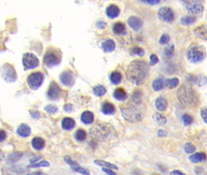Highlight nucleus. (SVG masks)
<instances>
[{"label":"nucleus","instance_id":"34","mask_svg":"<svg viewBox=\"0 0 207 175\" xmlns=\"http://www.w3.org/2000/svg\"><path fill=\"white\" fill-rule=\"evenodd\" d=\"M153 119L155 120V122H157V124H160V125L165 124L166 121H167V119H166L163 115H161V114H158V113H155L153 115Z\"/></svg>","mask_w":207,"mask_h":175},{"label":"nucleus","instance_id":"11","mask_svg":"<svg viewBox=\"0 0 207 175\" xmlns=\"http://www.w3.org/2000/svg\"><path fill=\"white\" fill-rule=\"evenodd\" d=\"M60 94H61L60 87L58 86L55 82H52L50 87H49V89H48V96H49V99L57 100L58 97L60 96Z\"/></svg>","mask_w":207,"mask_h":175},{"label":"nucleus","instance_id":"20","mask_svg":"<svg viewBox=\"0 0 207 175\" xmlns=\"http://www.w3.org/2000/svg\"><path fill=\"white\" fill-rule=\"evenodd\" d=\"M189 161L193 163H200L206 161V155L204 152H197L195 155L189 156Z\"/></svg>","mask_w":207,"mask_h":175},{"label":"nucleus","instance_id":"14","mask_svg":"<svg viewBox=\"0 0 207 175\" xmlns=\"http://www.w3.org/2000/svg\"><path fill=\"white\" fill-rule=\"evenodd\" d=\"M194 32L197 37L201 38V40H204V41L207 40V25L206 24H202V25H200L199 27H197Z\"/></svg>","mask_w":207,"mask_h":175},{"label":"nucleus","instance_id":"54","mask_svg":"<svg viewBox=\"0 0 207 175\" xmlns=\"http://www.w3.org/2000/svg\"><path fill=\"white\" fill-rule=\"evenodd\" d=\"M164 1H167V0H164Z\"/></svg>","mask_w":207,"mask_h":175},{"label":"nucleus","instance_id":"26","mask_svg":"<svg viewBox=\"0 0 207 175\" xmlns=\"http://www.w3.org/2000/svg\"><path fill=\"white\" fill-rule=\"evenodd\" d=\"M113 31H114V33H116V34H123L124 32H125V27H124L123 23L117 22L114 24Z\"/></svg>","mask_w":207,"mask_h":175},{"label":"nucleus","instance_id":"52","mask_svg":"<svg viewBox=\"0 0 207 175\" xmlns=\"http://www.w3.org/2000/svg\"><path fill=\"white\" fill-rule=\"evenodd\" d=\"M158 136H167V133L165 131H158Z\"/></svg>","mask_w":207,"mask_h":175},{"label":"nucleus","instance_id":"48","mask_svg":"<svg viewBox=\"0 0 207 175\" xmlns=\"http://www.w3.org/2000/svg\"><path fill=\"white\" fill-rule=\"evenodd\" d=\"M161 0H146L147 3H149V4L153 5V4H157V3H160Z\"/></svg>","mask_w":207,"mask_h":175},{"label":"nucleus","instance_id":"51","mask_svg":"<svg viewBox=\"0 0 207 175\" xmlns=\"http://www.w3.org/2000/svg\"><path fill=\"white\" fill-rule=\"evenodd\" d=\"M171 174H178V175H183V173L181 172V171H178V170H175V171H172V173Z\"/></svg>","mask_w":207,"mask_h":175},{"label":"nucleus","instance_id":"4","mask_svg":"<svg viewBox=\"0 0 207 175\" xmlns=\"http://www.w3.org/2000/svg\"><path fill=\"white\" fill-rule=\"evenodd\" d=\"M122 116L124 119L130 122H138L142 119V110H141V104L132 101L126 106L122 107Z\"/></svg>","mask_w":207,"mask_h":175},{"label":"nucleus","instance_id":"39","mask_svg":"<svg viewBox=\"0 0 207 175\" xmlns=\"http://www.w3.org/2000/svg\"><path fill=\"white\" fill-rule=\"evenodd\" d=\"M133 53L136 54V55H138V56H142V55L144 54V50H143L142 48L136 47V48L133 49Z\"/></svg>","mask_w":207,"mask_h":175},{"label":"nucleus","instance_id":"36","mask_svg":"<svg viewBox=\"0 0 207 175\" xmlns=\"http://www.w3.org/2000/svg\"><path fill=\"white\" fill-rule=\"evenodd\" d=\"M72 170L76 171V172H79L81 174H89V171L87 169H84L82 167H79V165H76V166H72Z\"/></svg>","mask_w":207,"mask_h":175},{"label":"nucleus","instance_id":"46","mask_svg":"<svg viewBox=\"0 0 207 175\" xmlns=\"http://www.w3.org/2000/svg\"><path fill=\"white\" fill-rule=\"evenodd\" d=\"M96 25H98V28H101V29H103V28L106 27V22H103V21H98V23H96Z\"/></svg>","mask_w":207,"mask_h":175},{"label":"nucleus","instance_id":"22","mask_svg":"<svg viewBox=\"0 0 207 175\" xmlns=\"http://www.w3.org/2000/svg\"><path fill=\"white\" fill-rule=\"evenodd\" d=\"M155 107H157V110L160 111H165L166 108H167V101H166L164 97H157V101H155Z\"/></svg>","mask_w":207,"mask_h":175},{"label":"nucleus","instance_id":"28","mask_svg":"<svg viewBox=\"0 0 207 175\" xmlns=\"http://www.w3.org/2000/svg\"><path fill=\"white\" fill-rule=\"evenodd\" d=\"M94 163L96 164V165L103 166V167H105V168H110V169H114V170H117V169H118V168H117V166L113 165V164H110V163H108V162H104V161L96 160V161H94Z\"/></svg>","mask_w":207,"mask_h":175},{"label":"nucleus","instance_id":"53","mask_svg":"<svg viewBox=\"0 0 207 175\" xmlns=\"http://www.w3.org/2000/svg\"><path fill=\"white\" fill-rule=\"evenodd\" d=\"M140 1H142V2H146V0H140Z\"/></svg>","mask_w":207,"mask_h":175},{"label":"nucleus","instance_id":"29","mask_svg":"<svg viewBox=\"0 0 207 175\" xmlns=\"http://www.w3.org/2000/svg\"><path fill=\"white\" fill-rule=\"evenodd\" d=\"M152 87H153V89L155 90V91H158V90H162L163 89V87H164V81H163V79H157V80H154L153 81V83H152Z\"/></svg>","mask_w":207,"mask_h":175},{"label":"nucleus","instance_id":"13","mask_svg":"<svg viewBox=\"0 0 207 175\" xmlns=\"http://www.w3.org/2000/svg\"><path fill=\"white\" fill-rule=\"evenodd\" d=\"M60 81L66 86H72L75 83L74 74L71 71H65L60 75Z\"/></svg>","mask_w":207,"mask_h":175},{"label":"nucleus","instance_id":"6","mask_svg":"<svg viewBox=\"0 0 207 175\" xmlns=\"http://www.w3.org/2000/svg\"><path fill=\"white\" fill-rule=\"evenodd\" d=\"M188 59L193 63H198V62L204 60L205 58V51L202 47H194L191 48L186 53Z\"/></svg>","mask_w":207,"mask_h":175},{"label":"nucleus","instance_id":"50","mask_svg":"<svg viewBox=\"0 0 207 175\" xmlns=\"http://www.w3.org/2000/svg\"><path fill=\"white\" fill-rule=\"evenodd\" d=\"M31 114L33 115L34 118H40V113H39V112H31Z\"/></svg>","mask_w":207,"mask_h":175},{"label":"nucleus","instance_id":"42","mask_svg":"<svg viewBox=\"0 0 207 175\" xmlns=\"http://www.w3.org/2000/svg\"><path fill=\"white\" fill-rule=\"evenodd\" d=\"M201 117H202V119L207 123V108H203V109L201 110Z\"/></svg>","mask_w":207,"mask_h":175},{"label":"nucleus","instance_id":"12","mask_svg":"<svg viewBox=\"0 0 207 175\" xmlns=\"http://www.w3.org/2000/svg\"><path fill=\"white\" fill-rule=\"evenodd\" d=\"M3 71H4V73H3V78H4L5 81H8V82L16 81L17 76H16V72H15V69H13V68H12V66H9V65H5L4 68H3Z\"/></svg>","mask_w":207,"mask_h":175},{"label":"nucleus","instance_id":"8","mask_svg":"<svg viewBox=\"0 0 207 175\" xmlns=\"http://www.w3.org/2000/svg\"><path fill=\"white\" fill-rule=\"evenodd\" d=\"M43 82H44V75L41 74L40 72L33 73V74H31L28 77V79H27V83H28V85L32 89L40 88Z\"/></svg>","mask_w":207,"mask_h":175},{"label":"nucleus","instance_id":"47","mask_svg":"<svg viewBox=\"0 0 207 175\" xmlns=\"http://www.w3.org/2000/svg\"><path fill=\"white\" fill-rule=\"evenodd\" d=\"M64 110L66 111V112H72V105H70V104H66L64 106Z\"/></svg>","mask_w":207,"mask_h":175},{"label":"nucleus","instance_id":"9","mask_svg":"<svg viewBox=\"0 0 207 175\" xmlns=\"http://www.w3.org/2000/svg\"><path fill=\"white\" fill-rule=\"evenodd\" d=\"M185 8L191 14H200L203 12L204 6L199 0H189L185 3Z\"/></svg>","mask_w":207,"mask_h":175},{"label":"nucleus","instance_id":"3","mask_svg":"<svg viewBox=\"0 0 207 175\" xmlns=\"http://www.w3.org/2000/svg\"><path fill=\"white\" fill-rule=\"evenodd\" d=\"M178 99L180 101V103L185 107L193 108L198 105L199 101V96L196 93V91L189 86L183 85L181 86V88L179 89L177 93Z\"/></svg>","mask_w":207,"mask_h":175},{"label":"nucleus","instance_id":"5","mask_svg":"<svg viewBox=\"0 0 207 175\" xmlns=\"http://www.w3.org/2000/svg\"><path fill=\"white\" fill-rule=\"evenodd\" d=\"M61 60V54L57 49H49L44 56V62L48 66L57 65Z\"/></svg>","mask_w":207,"mask_h":175},{"label":"nucleus","instance_id":"23","mask_svg":"<svg viewBox=\"0 0 207 175\" xmlns=\"http://www.w3.org/2000/svg\"><path fill=\"white\" fill-rule=\"evenodd\" d=\"M75 120L72 119V118H64L63 120H62V128L64 129H66V131H71V129H74L75 127Z\"/></svg>","mask_w":207,"mask_h":175},{"label":"nucleus","instance_id":"49","mask_svg":"<svg viewBox=\"0 0 207 175\" xmlns=\"http://www.w3.org/2000/svg\"><path fill=\"white\" fill-rule=\"evenodd\" d=\"M103 171L106 173H108L109 175H115V173H114L112 170H109V169H107V168H103Z\"/></svg>","mask_w":207,"mask_h":175},{"label":"nucleus","instance_id":"37","mask_svg":"<svg viewBox=\"0 0 207 175\" xmlns=\"http://www.w3.org/2000/svg\"><path fill=\"white\" fill-rule=\"evenodd\" d=\"M184 151L188 153H193L195 152V146L192 144V143H186L184 145Z\"/></svg>","mask_w":207,"mask_h":175},{"label":"nucleus","instance_id":"31","mask_svg":"<svg viewBox=\"0 0 207 175\" xmlns=\"http://www.w3.org/2000/svg\"><path fill=\"white\" fill-rule=\"evenodd\" d=\"M93 93L98 96H103L104 94H106V88L102 85L95 86L94 88H93Z\"/></svg>","mask_w":207,"mask_h":175},{"label":"nucleus","instance_id":"38","mask_svg":"<svg viewBox=\"0 0 207 175\" xmlns=\"http://www.w3.org/2000/svg\"><path fill=\"white\" fill-rule=\"evenodd\" d=\"M57 107L56 106H54V105H48V106L46 107V111L48 112V113H50V114H54V113H56L57 112Z\"/></svg>","mask_w":207,"mask_h":175},{"label":"nucleus","instance_id":"24","mask_svg":"<svg viewBox=\"0 0 207 175\" xmlns=\"http://www.w3.org/2000/svg\"><path fill=\"white\" fill-rule=\"evenodd\" d=\"M102 112L104 114H113L115 112L114 105H112L111 103H105L102 106Z\"/></svg>","mask_w":207,"mask_h":175},{"label":"nucleus","instance_id":"15","mask_svg":"<svg viewBox=\"0 0 207 175\" xmlns=\"http://www.w3.org/2000/svg\"><path fill=\"white\" fill-rule=\"evenodd\" d=\"M106 13H107V16H108L109 18L114 19V18H117V17H118L120 9L117 5L112 4V5H109L108 8H107Z\"/></svg>","mask_w":207,"mask_h":175},{"label":"nucleus","instance_id":"40","mask_svg":"<svg viewBox=\"0 0 207 175\" xmlns=\"http://www.w3.org/2000/svg\"><path fill=\"white\" fill-rule=\"evenodd\" d=\"M169 41H170V37H169L168 34H164V36H162V37H161L160 43L162 45H165V44H167Z\"/></svg>","mask_w":207,"mask_h":175},{"label":"nucleus","instance_id":"44","mask_svg":"<svg viewBox=\"0 0 207 175\" xmlns=\"http://www.w3.org/2000/svg\"><path fill=\"white\" fill-rule=\"evenodd\" d=\"M158 62V58H157V56L155 55V54H152L150 56V63L151 64H157Z\"/></svg>","mask_w":207,"mask_h":175},{"label":"nucleus","instance_id":"7","mask_svg":"<svg viewBox=\"0 0 207 175\" xmlns=\"http://www.w3.org/2000/svg\"><path fill=\"white\" fill-rule=\"evenodd\" d=\"M23 65L25 66L26 69H32L39 66V59L32 53H25L23 55Z\"/></svg>","mask_w":207,"mask_h":175},{"label":"nucleus","instance_id":"35","mask_svg":"<svg viewBox=\"0 0 207 175\" xmlns=\"http://www.w3.org/2000/svg\"><path fill=\"white\" fill-rule=\"evenodd\" d=\"M182 121H183V123H184L185 125H189V124L193 123L194 119H193V117L191 116V115L184 114L183 116H182Z\"/></svg>","mask_w":207,"mask_h":175},{"label":"nucleus","instance_id":"33","mask_svg":"<svg viewBox=\"0 0 207 175\" xmlns=\"http://www.w3.org/2000/svg\"><path fill=\"white\" fill-rule=\"evenodd\" d=\"M195 22H196V18L192 16H185L181 19V24H183V25H191V24Z\"/></svg>","mask_w":207,"mask_h":175},{"label":"nucleus","instance_id":"18","mask_svg":"<svg viewBox=\"0 0 207 175\" xmlns=\"http://www.w3.org/2000/svg\"><path fill=\"white\" fill-rule=\"evenodd\" d=\"M17 133H18V135H20L21 137L26 138V137H28V136L30 135L31 129H30V128L27 124L23 123V124H21L20 127L18 128V129H17Z\"/></svg>","mask_w":207,"mask_h":175},{"label":"nucleus","instance_id":"25","mask_svg":"<svg viewBox=\"0 0 207 175\" xmlns=\"http://www.w3.org/2000/svg\"><path fill=\"white\" fill-rule=\"evenodd\" d=\"M126 93L124 91V89L122 88H118L114 91V97L117 100V101H124L126 99Z\"/></svg>","mask_w":207,"mask_h":175},{"label":"nucleus","instance_id":"16","mask_svg":"<svg viewBox=\"0 0 207 175\" xmlns=\"http://www.w3.org/2000/svg\"><path fill=\"white\" fill-rule=\"evenodd\" d=\"M81 120L83 123L90 124L93 122V120H94V117H93V114L90 111H85V112H83L81 115Z\"/></svg>","mask_w":207,"mask_h":175},{"label":"nucleus","instance_id":"21","mask_svg":"<svg viewBox=\"0 0 207 175\" xmlns=\"http://www.w3.org/2000/svg\"><path fill=\"white\" fill-rule=\"evenodd\" d=\"M31 144H32V147L36 150H40L45 147V141L43 138L40 137H35L33 138L32 142H31Z\"/></svg>","mask_w":207,"mask_h":175},{"label":"nucleus","instance_id":"32","mask_svg":"<svg viewBox=\"0 0 207 175\" xmlns=\"http://www.w3.org/2000/svg\"><path fill=\"white\" fill-rule=\"evenodd\" d=\"M178 84H179V80L177 78H172L166 81V85H167L168 88H175L176 86H178Z\"/></svg>","mask_w":207,"mask_h":175},{"label":"nucleus","instance_id":"2","mask_svg":"<svg viewBox=\"0 0 207 175\" xmlns=\"http://www.w3.org/2000/svg\"><path fill=\"white\" fill-rule=\"evenodd\" d=\"M91 136L99 141H107L116 138V131L108 123H98L91 129Z\"/></svg>","mask_w":207,"mask_h":175},{"label":"nucleus","instance_id":"41","mask_svg":"<svg viewBox=\"0 0 207 175\" xmlns=\"http://www.w3.org/2000/svg\"><path fill=\"white\" fill-rule=\"evenodd\" d=\"M48 166H49V163L45 162V161H43V162H40V163L32 164V165H31V167H48Z\"/></svg>","mask_w":207,"mask_h":175},{"label":"nucleus","instance_id":"17","mask_svg":"<svg viewBox=\"0 0 207 175\" xmlns=\"http://www.w3.org/2000/svg\"><path fill=\"white\" fill-rule=\"evenodd\" d=\"M102 48L104 51L107 52V53L113 52L114 50H115V41H114L113 40H107L103 43Z\"/></svg>","mask_w":207,"mask_h":175},{"label":"nucleus","instance_id":"1","mask_svg":"<svg viewBox=\"0 0 207 175\" xmlns=\"http://www.w3.org/2000/svg\"><path fill=\"white\" fill-rule=\"evenodd\" d=\"M148 75V65L143 60H134L127 68L126 76L130 82L141 84Z\"/></svg>","mask_w":207,"mask_h":175},{"label":"nucleus","instance_id":"30","mask_svg":"<svg viewBox=\"0 0 207 175\" xmlns=\"http://www.w3.org/2000/svg\"><path fill=\"white\" fill-rule=\"evenodd\" d=\"M86 132L84 131V129H79L77 132H76L75 134V138L78 140V141H84V140L86 139Z\"/></svg>","mask_w":207,"mask_h":175},{"label":"nucleus","instance_id":"45","mask_svg":"<svg viewBox=\"0 0 207 175\" xmlns=\"http://www.w3.org/2000/svg\"><path fill=\"white\" fill-rule=\"evenodd\" d=\"M6 138V133L2 129H0V142H2L3 140Z\"/></svg>","mask_w":207,"mask_h":175},{"label":"nucleus","instance_id":"27","mask_svg":"<svg viewBox=\"0 0 207 175\" xmlns=\"http://www.w3.org/2000/svg\"><path fill=\"white\" fill-rule=\"evenodd\" d=\"M121 79H122V76L118 72H113V73H111V75H110V80H111V82L113 84L120 83Z\"/></svg>","mask_w":207,"mask_h":175},{"label":"nucleus","instance_id":"43","mask_svg":"<svg viewBox=\"0 0 207 175\" xmlns=\"http://www.w3.org/2000/svg\"><path fill=\"white\" fill-rule=\"evenodd\" d=\"M64 160H65V162H66V163L68 164V165H71L72 167V166H76V165H78V163H77V162H75V161L71 160V159H70V157H68V156H65V157H64Z\"/></svg>","mask_w":207,"mask_h":175},{"label":"nucleus","instance_id":"19","mask_svg":"<svg viewBox=\"0 0 207 175\" xmlns=\"http://www.w3.org/2000/svg\"><path fill=\"white\" fill-rule=\"evenodd\" d=\"M129 25L133 28L134 30H138L142 26V21L137 17H130L129 19Z\"/></svg>","mask_w":207,"mask_h":175},{"label":"nucleus","instance_id":"10","mask_svg":"<svg viewBox=\"0 0 207 175\" xmlns=\"http://www.w3.org/2000/svg\"><path fill=\"white\" fill-rule=\"evenodd\" d=\"M158 18L165 22H172L174 20V13L170 8H162L158 10Z\"/></svg>","mask_w":207,"mask_h":175}]
</instances>
